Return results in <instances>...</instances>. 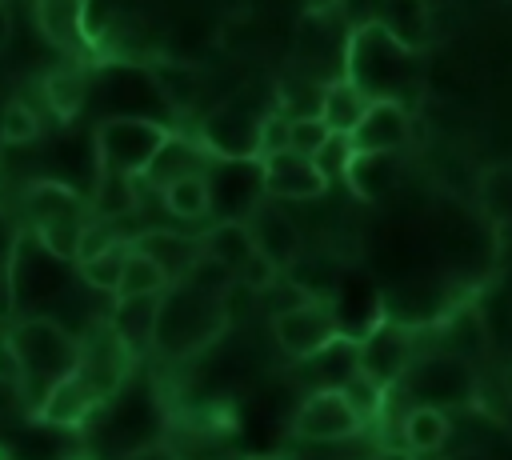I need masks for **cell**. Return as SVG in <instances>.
Segmentation results:
<instances>
[{"mask_svg": "<svg viewBox=\"0 0 512 460\" xmlns=\"http://www.w3.org/2000/svg\"><path fill=\"white\" fill-rule=\"evenodd\" d=\"M368 104H372V100H368L352 80L336 76V80L324 84V96H320V120L328 124V132H336V136H352V128L360 124V116L368 112Z\"/></svg>", "mask_w": 512, "mask_h": 460, "instance_id": "603a6c76", "label": "cell"}, {"mask_svg": "<svg viewBox=\"0 0 512 460\" xmlns=\"http://www.w3.org/2000/svg\"><path fill=\"white\" fill-rule=\"evenodd\" d=\"M208 152H204V144H192V140H184V136H172L168 132V140L160 144V152L152 156V164H148V172L140 176V180H148L152 188H168L172 180H184V176H204V168H208Z\"/></svg>", "mask_w": 512, "mask_h": 460, "instance_id": "2e32d148", "label": "cell"}, {"mask_svg": "<svg viewBox=\"0 0 512 460\" xmlns=\"http://www.w3.org/2000/svg\"><path fill=\"white\" fill-rule=\"evenodd\" d=\"M160 196H164V208L176 220H200V216H208V184H204V176L172 180Z\"/></svg>", "mask_w": 512, "mask_h": 460, "instance_id": "83f0119b", "label": "cell"}, {"mask_svg": "<svg viewBox=\"0 0 512 460\" xmlns=\"http://www.w3.org/2000/svg\"><path fill=\"white\" fill-rule=\"evenodd\" d=\"M136 180H140V176H136ZM136 180H132V176H120V172H100V168H96V180H92V208L100 212V220L132 216V212L140 208Z\"/></svg>", "mask_w": 512, "mask_h": 460, "instance_id": "484cf974", "label": "cell"}, {"mask_svg": "<svg viewBox=\"0 0 512 460\" xmlns=\"http://www.w3.org/2000/svg\"><path fill=\"white\" fill-rule=\"evenodd\" d=\"M148 76H152V84H156L164 108H172V112L196 108V100H200V76H196L192 64H184V60H176V56H156V60L148 64Z\"/></svg>", "mask_w": 512, "mask_h": 460, "instance_id": "ffe728a7", "label": "cell"}, {"mask_svg": "<svg viewBox=\"0 0 512 460\" xmlns=\"http://www.w3.org/2000/svg\"><path fill=\"white\" fill-rule=\"evenodd\" d=\"M200 248H204V256H212L216 264H224L232 276H236V272H240V264L256 252L252 232H248V224H244V220H216V224L200 236Z\"/></svg>", "mask_w": 512, "mask_h": 460, "instance_id": "cb8c5ba5", "label": "cell"}, {"mask_svg": "<svg viewBox=\"0 0 512 460\" xmlns=\"http://www.w3.org/2000/svg\"><path fill=\"white\" fill-rule=\"evenodd\" d=\"M0 384L4 388H20V360H16V348H12V336L0 332ZM20 396V392H16Z\"/></svg>", "mask_w": 512, "mask_h": 460, "instance_id": "f35d334b", "label": "cell"}, {"mask_svg": "<svg viewBox=\"0 0 512 460\" xmlns=\"http://www.w3.org/2000/svg\"><path fill=\"white\" fill-rule=\"evenodd\" d=\"M36 24L40 32L64 48V52H80L84 48V0H36Z\"/></svg>", "mask_w": 512, "mask_h": 460, "instance_id": "7402d4cb", "label": "cell"}, {"mask_svg": "<svg viewBox=\"0 0 512 460\" xmlns=\"http://www.w3.org/2000/svg\"><path fill=\"white\" fill-rule=\"evenodd\" d=\"M280 276H284V272H280L268 256H260V252H252V256L240 264V272H236V280H240L248 292H256V296H264Z\"/></svg>", "mask_w": 512, "mask_h": 460, "instance_id": "8d00e7d4", "label": "cell"}, {"mask_svg": "<svg viewBox=\"0 0 512 460\" xmlns=\"http://www.w3.org/2000/svg\"><path fill=\"white\" fill-rule=\"evenodd\" d=\"M340 396L352 404V412H356L360 420H368V416H376V412L384 408V384L368 380L364 372H352V376L340 384Z\"/></svg>", "mask_w": 512, "mask_h": 460, "instance_id": "1f68e13d", "label": "cell"}, {"mask_svg": "<svg viewBox=\"0 0 512 460\" xmlns=\"http://www.w3.org/2000/svg\"><path fill=\"white\" fill-rule=\"evenodd\" d=\"M260 108L228 100L200 124V144L212 160H256L260 156Z\"/></svg>", "mask_w": 512, "mask_h": 460, "instance_id": "52a82bcc", "label": "cell"}, {"mask_svg": "<svg viewBox=\"0 0 512 460\" xmlns=\"http://www.w3.org/2000/svg\"><path fill=\"white\" fill-rule=\"evenodd\" d=\"M260 168H264V196H272V200H316L328 188V180L316 172V164L296 152L268 156V160H260Z\"/></svg>", "mask_w": 512, "mask_h": 460, "instance_id": "4fadbf2b", "label": "cell"}, {"mask_svg": "<svg viewBox=\"0 0 512 460\" xmlns=\"http://www.w3.org/2000/svg\"><path fill=\"white\" fill-rule=\"evenodd\" d=\"M12 348H16V360H20V400L40 408L44 396L76 372L80 364V340L60 328L52 316H24L12 332Z\"/></svg>", "mask_w": 512, "mask_h": 460, "instance_id": "6da1fadb", "label": "cell"}, {"mask_svg": "<svg viewBox=\"0 0 512 460\" xmlns=\"http://www.w3.org/2000/svg\"><path fill=\"white\" fill-rule=\"evenodd\" d=\"M168 140V128L160 120L144 116H104L92 132V152L100 172H120V176H144L160 144Z\"/></svg>", "mask_w": 512, "mask_h": 460, "instance_id": "3957f363", "label": "cell"}, {"mask_svg": "<svg viewBox=\"0 0 512 460\" xmlns=\"http://www.w3.org/2000/svg\"><path fill=\"white\" fill-rule=\"evenodd\" d=\"M228 328L220 296H208L192 284H168L156 304V328L152 348L168 360H184L200 348H208Z\"/></svg>", "mask_w": 512, "mask_h": 460, "instance_id": "7a4b0ae2", "label": "cell"}, {"mask_svg": "<svg viewBox=\"0 0 512 460\" xmlns=\"http://www.w3.org/2000/svg\"><path fill=\"white\" fill-rule=\"evenodd\" d=\"M128 460H176V456H172L168 444H140V448L128 452Z\"/></svg>", "mask_w": 512, "mask_h": 460, "instance_id": "ab89813d", "label": "cell"}, {"mask_svg": "<svg viewBox=\"0 0 512 460\" xmlns=\"http://www.w3.org/2000/svg\"><path fill=\"white\" fill-rule=\"evenodd\" d=\"M440 336V352L456 356V360H472L488 348V328L476 304H456L440 324H432Z\"/></svg>", "mask_w": 512, "mask_h": 460, "instance_id": "e0dca14e", "label": "cell"}, {"mask_svg": "<svg viewBox=\"0 0 512 460\" xmlns=\"http://www.w3.org/2000/svg\"><path fill=\"white\" fill-rule=\"evenodd\" d=\"M40 136V116L32 104L24 100H8L4 112H0V140L4 144H28Z\"/></svg>", "mask_w": 512, "mask_h": 460, "instance_id": "4dcf8cb0", "label": "cell"}, {"mask_svg": "<svg viewBox=\"0 0 512 460\" xmlns=\"http://www.w3.org/2000/svg\"><path fill=\"white\" fill-rule=\"evenodd\" d=\"M156 304L160 296H132V300H112L108 324L116 332V340L132 352V360L152 344V328H156Z\"/></svg>", "mask_w": 512, "mask_h": 460, "instance_id": "ac0fdd59", "label": "cell"}, {"mask_svg": "<svg viewBox=\"0 0 512 460\" xmlns=\"http://www.w3.org/2000/svg\"><path fill=\"white\" fill-rule=\"evenodd\" d=\"M452 296L432 284V280H404L396 288L384 292V320L388 324H400L408 332L416 328H428V324H440L448 312H452Z\"/></svg>", "mask_w": 512, "mask_h": 460, "instance_id": "30bf717a", "label": "cell"}, {"mask_svg": "<svg viewBox=\"0 0 512 460\" xmlns=\"http://www.w3.org/2000/svg\"><path fill=\"white\" fill-rule=\"evenodd\" d=\"M272 332H276V344L292 360H308V356L324 352L336 336H344L332 300H300V304L276 312L272 316Z\"/></svg>", "mask_w": 512, "mask_h": 460, "instance_id": "8992f818", "label": "cell"}, {"mask_svg": "<svg viewBox=\"0 0 512 460\" xmlns=\"http://www.w3.org/2000/svg\"><path fill=\"white\" fill-rule=\"evenodd\" d=\"M336 8H340V0H304V16H328Z\"/></svg>", "mask_w": 512, "mask_h": 460, "instance_id": "60d3db41", "label": "cell"}, {"mask_svg": "<svg viewBox=\"0 0 512 460\" xmlns=\"http://www.w3.org/2000/svg\"><path fill=\"white\" fill-rule=\"evenodd\" d=\"M96 404H100V396L88 388V380H84L80 372H72V376H64V380L44 396V404H40L36 412H40V420H48V424L72 428V424H80Z\"/></svg>", "mask_w": 512, "mask_h": 460, "instance_id": "44dd1931", "label": "cell"}, {"mask_svg": "<svg viewBox=\"0 0 512 460\" xmlns=\"http://www.w3.org/2000/svg\"><path fill=\"white\" fill-rule=\"evenodd\" d=\"M412 332L400 324L380 320L372 332H364L356 340V372H364L376 384H396L404 376V368L412 364Z\"/></svg>", "mask_w": 512, "mask_h": 460, "instance_id": "9c48e42d", "label": "cell"}, {"mask_svg": "<svg viewBox=\"0 0 512 460\" xmlns=\"http://www.w3.org/2000/svg\"><path fill=\"white\" fill-rule=\"evenodd\" d=\"M124 236H116V228L108 224V220H92V224H84V232H80V244H76V260L84 264V260H92V256H100V252H108L112 244H120Z\"/></svg>", "mask_w": 512, "mask_h": 460, "instance_id": "74e56055", "label": "cell"}, {"mask_svg": "<svg viewBox=\"0 0 512 460\" xmlns=\"http://www.w3.org/2000/svg\"><path fill=\"white\" fill-rule=\"evenodd\" d=\"M348 160H352V140H348V136H336V132H332V136L324 140V148H320V152L312 156L316 172H320V176H324L328 184H332L336 176H344Z\"/></svg>", "mask_w": 512, "mask_h": 460, "instance_id": "d590c367", "label": "cell"}, {"mask_svg": "<svg viewBox=\"0 0 512 460\" xmlns=\"http://www.w3.org/2000/svg\"><path fill=\"white\" fill-rule=\"evenodd\" d=\"M396 168H400V152H352L344 180L360 200H384L396 184Z\"/></svg>", "mask_w": 512, "mask_h": 460, "instance_id": "d6986e66", "label": "cell"}, {"mask_svg": "<svg viewBox=\"0 0 512 460\" xmlns=\"http://www.w3.org/2000/svg\"><path fill=\"white\" fill-rule=\"evenodd\" d=\"M448 432H452L448 412L416 404V408H408V416H404V436H400V440H404L408 452L428 456V452H440V448L448 444Z\"/></svg>", "mask_w": 512, "mask_h": 460, "instance_id": "d4e9b609", "label": "cell"}, {"mask_svg": "<svg viewBox=\"0 0 512 460\" xmlns=\"http://www.w3.org/2000/svg\"><path fill=\"white\" fill-rule=\"evenodd\" d=\"M248 224V232H252V244H256V252L260 256H268L280 272H288L300 256H304V240H300V228L280 212V208H272L268 200L244 220Z\"/></svg>", "mask_w": 512, "mask_h": 460, "instance_id": "8fae6325", "label": "cell"}, {"mask_svg": "<svg viewBox=\"0 0 512 460\" xmlns=\"http://www.w3.org/2000/svg\"><path fill=\"white\" fill-rule=\"evenodd\" d=\"M68 284V260L52 256L36 232L16 236L12 256H8V308L20 312H36L44 304H52Z\"/></svg>", "mask_w": 512, "mask_h": 460, "instance_id": "277c9868", "label": "cell"}, {"mask_svg": "<svg viewBox=\"0 0 512 460\" xmlns=\"http://www.w3.org/2000/svg\"><path fill=\"white\" fill-rule=\"evenodd\" d=\"M128 240H120V244H112L108 252H100V256H92V260H84L80 264V276L96 288V292H116V280H120V272H124V260H128Z\"/></svg>", "mask_w": 512, "mask_h": 460, "instance_id": "f546056e", "label": "cell"}, {"mask_svg": "<svg viewBox=\"0 0 512 460\" xmlns=\"http://www.w3.org/2000/svg\"><path fill=\"white\" fill-rule=\"evenodd\" d=\"M396 384H400L416 404L440 408V412H448V408H468V404H476V392H480L472 364H468V360H456V356H444V352L416 356V360L404 368V376H400Z\"/></svg>", "mask_w": 512, "mask_h": 460, "instance_id": "5b68a950", "label": "cell"}, {"mask_svg": "<svg viewBox=\"0 0 512 460\" xmlns=\"http://www.w3.org/2000/svg\"><path fill=\"white\" fill-rule=\"evenodd\" d=\"M376 28L404 52H424L432 40V12L428 0H380L376 4Z\"/></svg>", "mask_w": 512, "mask_h": 460, "instance_id": "5bb4252c", "label": "cell"}, {"mask_svg": "<svg viewBox=\"0 0 512 460\" xmlns=\"http://www.w3.org/2000/svg\"><path fill=\"white\" fill-rule=\"evenodd\" d=\"M168 288V276L156 260H148L144 252L128 248V260H124V272L116 280V292L112 300H132V296H160Z\"/></svg>", "mask_w": 512, "mask_h": 460, "instance_id": "4316f807", "label": "cell"}, {"mask_svg": "<svg viewBox=\"0 0 512 460\" xmlns=\"http://www.w3.org/2000/svg\"><path fill=\"white\" fill-rule=\"evenodd\" d=\"M348 140L352 152H400L408 144V108L400 100H372Z\"/></svg>", "mask_w": 512, "mask_h": 460, "instance_id": "7c38bea8", "label": "cell"}, {"mask_svg": "<svg viewBox=\"0 0 512 460\" xmlns=\"http://www.w3.org/2000/svg\"><path fill=\"white\" fill-rule=\"evenodd\" d=\"M136 252H144L148 260H156L168 276V284L184 280V272L204 256L200 248V236H176V232H164V228H144L140 236L128 240Z\"/></svg>", "mask_w": 512, "mask_h": 460, "instance_id": "9a60e30c", "label": "cell"}, {"mask_svg": "<svg viewBox=\"0 0 512 460\" xmlns=\"http://www.w3.org/2000/svg\"><path fill=\"white\" fill-rule=\"evenodd\" d=\"M232 272L224 268V264H216L212 256H200L188 272H184V280H176V284H192V288H200V292H208V296H224L228 288H232Z\"/></svg>", "mask_w": 512, "mask_h": 460, "instance_id": "836d02e7", "label": "cell"}, {"mask_svg": "<svg viewBox=\"0 0 512 460\" xmlns=\"http://www.w3.org/2000/svg\"><path fill=\"white\" fill-rule=\"evenodd\" d=\"M12 40V12H8V0H0V48Z\"/></svg>", "mask_w": 512, "mask_h": 460, "instance_id": "b9f144b4", "label": "cell"}, {"mask_svg": "<svg viewBox=\"0 0 512 460\" xmlns=\"http://www.w3.org/2000/svg\"><path fill=\"white\" fill-rule=\"evenodd\" d=\"M328 136H332V132H328V124H324L320 116H292V124H288V152L312 160V156L324 148Z\"/></svg>", "mask_w": 512, "mask_h": 460, "instance_id": "d6a6232c", "label": "cell"}, {"mask_svg": "<svg viewBox=\"0 0 512 460\" xmlns=\"http://www.w3.org/2000/svg\"><path fill=\"white\" fill-rule=\"evenodd\" d=\"M84 92H88V84H84V72H76V68H56L44 76V100L56 116H72L84 104Z\"/></svg>", "mask_w": 512, "mask_h": 460, "instance_id": "f1b7e54d", "label": "cell"}, {"mask_svg": "<svg viewBox=\"0 0 512 460\" xmlns=\"http://www.w3.org/2000/svg\"><path fill=\"white\" fill-rule=\"evenodd\" d=\"M288 124H292V116H284L280 108H264V116H260V156L256 160L288 152Z\"/></svg>", "mask_w": 512, "mask_h": 460, "instance_id": "e575fe53", "label": "cell"}, {"mask_svg": "<svg viewBox=\"0 0 512 460\" xmlns=\"http://www.w3.org/2000/svg\"><path fill=\"white\" fill-rule=\"evenodd\" d=\"M364 428V420L352 412V404L340 396V388H324V392H308L296 408L292 432L300 440L312 444H332V440H348Z\"/></svg>", "mask_w": 512, "mask_h": 460, "instance_id": "ba28073f", "label": "cell"}]
</instances>
